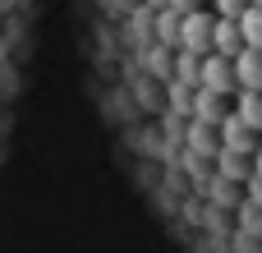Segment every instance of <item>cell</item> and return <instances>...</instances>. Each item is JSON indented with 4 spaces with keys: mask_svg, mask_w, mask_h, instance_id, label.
Segmentation results:
<instances>
[{
    "mask_svg": "<svg viewBox=\"0 0 262 253\" xmlns=\"http://www.w3.org/2000/svg\"><path fill=\"white\" fill-rule=\"evenodd\" d=\"M212 28H216L212 14H203V9L184 14V18H180V51H189V55H212Z\"/></svg>",
    "mask_w": 262,
    "mask_h": 253,
    "instance_id": "cell-1",
    "label": "cell"
},
{
    "mask_svg": "<svg viewBox=\"0 0 262 253\" xmlns=\"http://www.w3.org/2000/svg\"><path fill=\"white\" fill-rule=\"evenodd\" d=\"M203 92H216V97H226L230 88H239L235 83V60H226V55H203V83H198Z\"/></svg>",
    "mask_w": 262,
    "mask_h": 253,
    "instance_id": "cell-2",
    "label": "cell"
},
{
    "mask_svg": "<svg viewBox=\"0 0 262 253\" xmlns=\"http://www.w3.org/2000/svg\"><path fill=\"white\" fill-rule=\"evenodd\" d=\"M212 51H216V55H226V60H235V55L244 51L239 18H216V28H212Z\"/></svg>",
    "mask_w": 262,
    "mask_h": 253,
    "instance_id": "cell-3",
    "label": "cell"
},
{
    "mask_svg": "<svg viewBox=\"0 0 262 253\" xmlns=\"http://www.w3.org/2000/svg\"><path fill=\"white\" fill-rule=\"evenodd\" d=\"M235 83L239 92H262V51H239L235 55Z\"/></svg>",
    "mask_w": 262,
    "mask_h": 253,
    "instance_id": "cell-4",
    "label": "cell"
},
{
    "mask_svg": "<svg viewBox=\"0 0 262 253\" xmlns=\"http://www.w3.org/2000/svg\"><path fill=\"white\" fill-rule=\"evenodd\" d=\"M221 134H226V147H230V152H253V147H258V143H253V129H249L239 115H226V120H221Z\"/></svg>",
    "mask_w": 262,
    "mask_h": 253,
    "instance_id": "cell-5",
    "label": "cell"
},
{
    "mask_svg": "<svg viewBox=\"0 0 262 253\" xmlns=\"http://www.w3.org/2000/svg\"><path fill=\"white\" fill-rule=\"evenodd\" d=\"M239 32H244V46L249 51H262V5H249L239 14Z\"/></svg>",
    "mask_w": 262,
    "mask_h": 253,
    "instance_id": "cell-6",
    "label": "cell"
},
{
    "mask_svg": "<svg viewBox=\"0 0 262 253\" xmlns=\"http://www.w3.org/2000/svg\"><path fill=\"white\" fill-rule=\"evenodd\" d=\"M249 129H258L262 134V92H239V111H235Z\"/></svg>",
    "mask_w": 262,
    "mask_h": 253,
    "instance_id": "cell-7",
    "label": "cell"
},
{
    "mask_svg": "<svg viewBox=\"0 0 262 253\" xmlns=\"http://www.w3.org/2000/svg\"><path fill=\"white\" fill-rule=\"evenodd\" d=\"M198 120H203V124H221V120H226L216 92H198Z\"/></svg>",
    "mask_w": 262,
    "mask_h": 253,
    "instance_id": "cell-8",
    "label": "cell"
},
{
    "mask_svg": "<svg viewBox=\"0 0 262 253\" xmlns=\"http://www.w3.org/2000/svg\"><path fill=\"white\" fill-rule=\"evenodd\" d=\"M216 5V18H239L249 9V0H212Z\"/></svg>",
    "mask_w": 262,
    "mask_h": 253,
    "instance_id": "cell-9",
    "label": "cell"
},
{
    "mask_svg": "<svg viewBox=\"0 0 262 253\" xmlns=\"http://www.w3.org/2000/svg\"><path fill=\"white\" fill-rule=\"evenodd\" d=\"M166 9L184 18V14H193V9H198V0H166Z\"/></svg>",
    "mask_w": 262,
    "mask_h": 253,
    "instance_id": "cell-10",
    "label": "cell"
},
{
    "mask_svg": "<svg viewBox=\"0 0 262 253\" xmlns=\"http://www.w3.org/2000/svg\"><path fill=\"white\" fill-rule=\"evenodd\" d=\"M249 198H253V203H262V184H249Z\"/></svg>",
    "mask_w": 262,
    "mask_h": 253,
    "instance_id": "cell-11",
    "label": "cell"
},
{
    "mask_svg": "<svg viewBox=\"0 0 262 253\" xmlns=\"http://www.w3.org/2000/svg\"><path fill=\"white\" fill-rule=\"evenodd\" d=\"M249 5H262V0H249Z\"/></svg>",
    "mask_w": 262,
    "mask_h": 253,
    "instance_id": "cell-12",
    "label": "cell"
}]
</instances>
